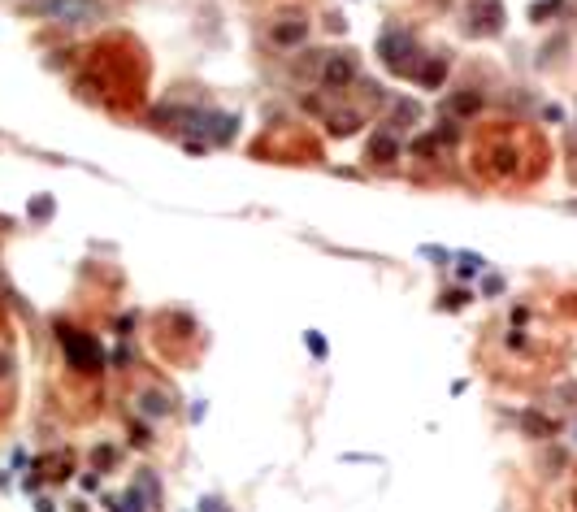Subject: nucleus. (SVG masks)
<instances>
[{
  "mask_svg": "<svg viewBox=\"0 0 577 512\" xmlns=\"http://www.w3.org/2000/svg\"><path fill=\"white\" fill-rule=\"evenodd\" d=\"M382 61H387V70L395 74H412V35L408 31H391L382 35Z\"/></svg>",
  "mask_w": 577,
  "mask_h": 512,
  "instance_id": "3",
  "label": "nucleus"
},
{
  "mask_svg": "<svg viewBox=\"0 0 577 512\" xmlns=\"http://www.w3.org/2000/svg\"><path fill=\"white\" fill-rule=\"evenodd\" d=\"M421 256H430V260H447L443 247H421Z\"/></svg>",
  "mask_w": 577,
  "mask_h": 512,
  "instance_id": "20",
  "label": "nucleus"
},
{
  "mask_svg": "<svg viewBox=\"0 0 577 512\" xmlns=\"http://www.w3.org/2000/svg\"><path fill=\"white\" fill-rule=\"evenodd\" d=\"M412 78H417L421 87H430V91H434V87H443V78H447V61H443V57H430V61L421 65V70H412Z\"/></svg>",
  "mask_w": 577,
  "mask_h": 512,
  "instance_id": "7",
  "label": "nucleus"
},
{
  "mask_svg": "<svg viewBox=\"0 0 577 512\" xmlns=\"http://www.w3.org/2000/svg\"><path fill=\"white\" fill-rule=\"evenodd\" d=\"M39 13L57 26H95L104 18L100 0H39Z\"/></svg>",
  "mask_w": 577,
  "mask_h": 512,
  "instance_id": "1",
  "label": "nucleus"
},
{
  "mask_svg": "<svg viewBox=\"0 0 577 512\" xmlns=\"http://www.w3.org/2000/svg\"><path fill=\"white\" fill-rule=\"evenodd\" d=\"M482 109V96L477 91H460V96H451V113H460V118H469Z\"/></svg>",
  "mask_w": 577,
  "mask_h": 512,
  "instance_id": "10",
  "label": "nucleus"
},
{
  "mask_svg": "<svg viewBox=\"0 0 577 512\" xmlns=\"http://www.w3.org/2000/svg\"><path fill=\"white\" fill-rule=\"evenodd\" d=\"M499 22H504L499 0H473V5L464 9V31L469 35H490V31H499Z\"/></svg>",
  "mask_w": 577,
  "mask_h": 512,
  "instance_id": "2",
  "label": "nucleus"
},
{
  "mask_svg": "<svg viewBox=\"0 0 577 512\" xmlns=\"http://www.w3.org/2000/svg\"><path fill=\"white\" fill-rule=\"evenodd\" d=\"M144 404H148V412H157V417H161V412H165V399H161V395H148V399H144Z\"/></svg>",
  "mask_w": 577,
  "mask_h": 512,
  "instance_id": "19",
  "label": "nucleus"
},
{
  "mask_svg": "<svg viewBox=\"0 0 577 512\" xmlns=\"http://www.w3.org/2000/svg\"><path fill=\"white\" fill-rule=\"evenodd\" d=\"M482 291H486V296H499V291H504V278H495V274H490V278L482 282Z\"/></svg>",
  "mask_w": 577,
  "mask_h": 512,
  "instance_id": "18",
  "label": "nucleus"
},
{
  "mask_svg": "<svg viewBox=\"0 0 577 512\" xmlns=\"http://www.w3.org/2000/svg\"><path fill=\"white\" fill-rule=\"evenodd\" d=\"M521 425H525V434H543V438L556 434V425L547 417H539V412H521Z\"/></svg>",
  "mask_w": 577,
  "mask_h": 512,
  "instance_id": "11",
  "label": "nucleus"
},
{
  "mask_svg": "<svg viewBox=\"0 0 577 512\" xmlns=\"http://www.w3.org/2000/svg\"><path fill=\"white\" fill-rule=\"evenodd\" d=\"M560 9H565V0H543V5L530 9V18H534V22H547V18H552V13H560Z\"/></svg>",
  "mask_w": 577,
  "mask_h": 512,
  "instance_id": "14",
  "label": "nucleus"
},
{
  "mask_svg": "<svg viewBox=\"0 0 577 512\" xmlns=\"http://www.w3.org/2000/svg\"><path fill=\"white\" fill-rule=\"evenodd\" d=\"M321 78H326V87H330V91L348 87V82L356 78V61L348 57V52H330L326 65H321Z\"/></svg>",
  "mask_w": 577,
  "mask_h": 512,
  "instance_id": "4",
  "label": "nucleus"
},
{
  "mask_svg": "<svg viewBox=\"0 0 577 512\" xmlns=\"http://www.w3.org/2000/svg\"><path fill=\"white\" fill-rule=\"evenodd\" d=\"M304 339H308V352H313V356H317V361H326V339L317 335V330H308V335H304Z\"/></svg>",
  "mask_w": 577,
  "mask_h": 512,
  "instance_id": "15",
  "label": "nucleus"
},
{
  "mask_svg": "<svg viewBox=\"0 0 577 512\" xmlns=\"http://www.w3.org/2000/svg\"><path fill=\"white\" fill-rule=\"evenodd\" d=\"M508 348H517V352L525 348V330H508Z\"/></svg>",
  "mask_w": 577,
  "mask_h": 512,
  "instance_id": "17",
  "label": "nucleus"
},
{
  "mask_svg": "<svg viewBox=\"0 0 577 512\" xmlns=\"http://www.w3.org/2000/svg\"><path fill=\"white\" fill-rule=\"evenodd\" d=\"M308 35V26L304 22H278V26H273V44H282V48H291V44H299V39H304Z\"/></svg>",
  "mask_w": 577,
  "mask_h": 512,
  "instance_id": "8",
  "label": "nucleus"
},
{
  "mask_svg": "<svg viewBox=\"0 0 577 512\" xmlns=\"http://www.w3.org/2000/svg\"><path fill=\"white\" fill-rule=\"evenodd\" d=\"M65 348H70V361L78 356V361L87 365V369L100 365V348H95V343H91L87 335H65Z\"/></svg>",
  "mask_w": 577,
  "mask_h": 512,
  "instance_id": "6",
  "label": "nucleus"
},
{
  "mask_svg": "<svg viewBox=\"0 0 577 512\" xmlns=\"http://www.w3.org/2000/svg\"><path fill=\"white\" fill-rule=\"evenodd\" d=\"M369 161H378V165L400 161V140H395V135H387V131L369 135Z\"/></svg>",
  "mask_w": 577,
  "mask_h": 512,
  "instance_id": "5",
  "label": "nucleus"
},
{
  "mask_svg": "<svg viewBox=\"0 0 577 512\" xmlns=\"http://www.w3.org/2000/svg\"><path fill=\"white\" fill-rule=\"evenodd\" d=\"M412 152H421V157H430V152H438V140H434V135H421V140L412 144Z\"/></svg>",
  "mask_w": 577,
  "mask_h": 512,
  "instance_id": "16",
  "label": "nucleus"
},
{
  "mask_svg": "<svg viewBox=\"0 0 577 512\" xmlns=\"http://www.w3.org/2000/svg\"><path fill=\"white\" fill-rule=\"evenodd\" d=\"M356 126H361V118H356V113H339V118H330V131H335V135H352Z\"/></svg>",
  "mask_w": 577,
  "mask_h": 512,
  "instance_id": "12",
  "label": "nucleus"
},
{
  "mask_svg": "<svg viewBox=\"0 0 577 512\" xmlns=\"http://www.w3.org/2000/svg\"><path fill=\"white\" fill-rule=\"evenodd\" d=\"M464 304H473V291H447V296H443V304H438V309L456 313V309H464Z\"/></svg>",
  "mask_w": 577,
  "mask_h": 512,
  "instance_id": "13",
  "label": "nucleus"
},
{
  "mask_svg": "<svg viewBox=\"0 0 577 512\" xmlns=\"http://www.w3.org/2000/svg\"><path fill=\"white\" fill-rule=\"evenodd\" d=\"M482 269H486V260L477 256V252H460L456 256V274H460V278H477Z\"/></svg>",
  "mask_w": 577,
  "mask_h": 512,
  "instance_id": "9",
  "label": "nucleus"
}]
</instances>
